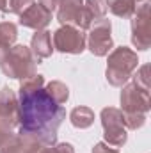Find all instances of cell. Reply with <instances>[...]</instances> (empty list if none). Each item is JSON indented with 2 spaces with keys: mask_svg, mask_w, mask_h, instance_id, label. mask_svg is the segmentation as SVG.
Here are the masks:
<instances>
[{
  "mask_svg": "<svg viewBox=\"0 0 151 153\" xmlns=\"http://www.w3.org/2000/svg\"><path fill=\"white\" fill-rule=\"evenodd\" d=\"M85 9H87V13L91 14V18L96 22V20H101V18H105V14H107V0H85Z\"/></svg>",
  "mask_w": 151,
  "mask_h": 153,
  "instance_id": "19",
  "label": "cell"
},
{
  "mask_svg": "<svg viewBox=\"0 0 151 153\" xmlns=\"http://www.w3.org/2000/svg\"><path fill=\"white\" fill-rule=\"evenodd\" d=\"M132 43L137 50H148L151 46V0L137 2L132 16Z\"/></svg>",
  "mask_w": 151,
  "mask_h": 153,
  "instance_id": "5",
  "label": "cell"
},
{
  "mask_svg": "<svg viewBox=\"0 0 151 153\" xmlns=\"http://www.w3.org/2000/svg\"><path fill=\"white\" fill-rule=\"evenodd\" d=\"M44 91L48 93V96H50L57 105L66 103L68 98H70V89H68V85L62 84V82H59V80H52V82H48L46 87H44Z\"/></svg>",
  "mask_w": 151,
  "mask_h": 153,
  "instance_id": "16",
  "label": "cell"
},
{
  "mask_svg": "<svg viewBox=\"0 0 151 153\" xmlns=\"http://www.w3.org/2000/svg\"><path fill=\"white\" fill-rule=\"evenodd\" d=\"M13 134V130H7V128H4V126H0V146L9 139V135Z\"/></svg>",
  "mask_w": 151,
  "mask_h": 153,
  "instance_id": "24",
  "label": "cell"
},
{
  "mask_svg": "<svg viewBox=\"0 0 151 153\" xmlns=\"http://www.w3.org/2000/svg\"><path fill=\"white\" fill-rule=\"evenodd\" d=\"M87 30H89V34L85 36V45L93 55L103 57L112 50L114 43L112 36H110V30H112L110 20H107V18L96 20V22H93V25Z\"/></svg>",
  "mask_w": 151,
  "mask_h": 153,
  "instance_id": "8",
  "label": "cell"
},
{
  "mask_svg": "<svg viewBox=\"0 0 151 153\" xmlns=\"http://www.w3.org/2000/svg\"><path fill=\"white\" fill-rule=\"evenodd\" d=\"M66 119V109L57 105L44 91V76L32 75L21 80L18 96V134L43 146L57 143V132Z\"/></svg>",
  "mask_w": 151,
  "mask_h": 153,
  "instance_id": "1",
  "label": "cell"
},
{
  "mask_svg": "<svg viewBox=\"0 0 151 153\" xmlns=\"http://www.w3.org/2000/svg\"><path fill=\"white\" fill-rule=\"evenodd\" d=\"M55 11L61 25H73L80 30H87L94 22L87 13L84 0H59Z\"/></svg>",
  "mask_w": 151,
  "mask_h": 153,
  "instance_id": "7",
  "label": "cell"
},
{
  "mask_svg": "<svg viewBox=\"0 0 151 153\" xmlns=\"http://www.w3.org/2000/svg\"><path fill=\"white\" fill-rule=\"evenodd\" d=\"M151 66L150 64H142L141 68H137V73L133 76V84H137L139 87H142V89H146V91H150L151 89Z\"/></svg>",
  "mask_w": 151,
  "mask_h": 153,
  "instance_id": "20",
  "label": "cell"
},
{
  "mask_svg": "<svg viewBox=\"0 0 151 153\" xmlns=\"http://www.w3.org/2000/svg\"><path fill=\"white\" fill-rule=\"evenodd\" d=\"M135 7H137L135 0H107V9L114 16L123 18V20L132 18L135 13Z\"/></svg>",
  "mask_w": 151,
  "mask_h": 153,
  "instance_id": "15",
  "label": "cell"
},
{
  "mask_svg": "<svg viewBox=\"0 0 151 153\" xmlns=\"http://www.w3.org/2000/svg\"><path fill=\"white\" fill-rule=\"evenodd\" d=\"M50 22H52V13H48L44 7H41L36 2L20 14V25L27 29H34V30L46 29Z\"/></svg>",
  "mask_w": 151,
  "mask_h": 153,
  "instance_id": "11",
  "label": "cell"
},
{
  "mask_svg": "<svg viewBox=\"0 0 151 153\" xmlns=\"http://www.w3.org/2000/svg\"><path fill=\"white\" fill-rule=\"evenodd\" d=\"M139 68V57L137 53L128 46L114 48L107 61V82L114 87H123L133 75V71Z\"/></svg>",
  "mask_w": 151,
  "mask_h": 153,
  "instance_id": "3",
  "label": "cell"
},
{
  "mask_svg": "<svg viewBox=\"0 0 151 153\" xmlns=\"http://www.w3.org/2000/svg\"><path fill=\"white\" fill-rule=\"evenodd\" d=\"M135 2H141V0H135Z\"/></svg>",
  "mask_w": 151,
  "mask_h": 153,
  "instance_id": "25",
  "label": "cell"
},
{
  "mask_svg": "<svg viewBox=\"0 0 151 153\" xmlns=\"http://www.w3.org/2000/svg\"><path fill=\"white\" fill-rule=\"evenodd\" d=\"M38 4L41 7H44L48 13H53L55 9H57V4H59V0H38Z\"/></svg>",
  "mask_w": 151,
  "mask_h": 153,
  "instance_id": "23",
  "label": "cell"
},
{
  "mask_svg": "<svg viewBox=\"0 0 151 153\" xmlns=\"http://www.w3.org/2000/svg\"><path fill=\"white\" fill-rule=\"evenodd\" d=\"M18 38V29L11 22H2L0 23V45L5 48H11Z\"/></svg>",
  "mask_w": 151,
  "mask_h": 153,
  "instance_id": "18",
  "label": "cell"
},
{
  "mask_svg": "<svg viewBox=\"0 0 151 153\" xmlns=\"http://www.w3.org/2000/svg\"><path fill=\"white\" fill-rule=\"evenodd\" d=\"M52 43H53V50L78 55L85 50V34L84 30L76 29L73 25H62L53 32Z\"/></svg>",
  "mask_w": 151,
  "mask_h": 153,
  "instance_id": "9",
  "label": "cell"
},
{
  "mask_svg": "<svg viewBox=\"0 0 151 153\" xmlns=\"http://www.w3.org/2000/svg\"><path fill=\"white\" fill-rule=\"evenodd\" d=\"M0 126L7 130L18 126V96L11 87L0 89Z\"/></svg>",
  "mask_w": 151,
  "mask_h": 153,
  "instance_id": "10",
  "label": "cell"
},
{
  "mask_svg": "<svg viewBox=\"0 0 151 153\" xmlns=\"http://www.w3.org/2000/svg\"><path fill=\"white\" fill-rule=\"evenodd\" d=\"M41 148H43V144L30 137L20 135V134H11L9 139L0 146V153H39Z\"/></svg>",
  "mask_w": 151,
  "mask_h": 153,
  "instance_id": "12",
  "label": "cell"
},
{
  "mask_svg": "<svg viewBox=\"0 0 151 153\" xmlns=\"http://www.w3.org/2000/svg\"><path fill=\"white\" fill-rule=\"evenodd\" d=\"M100 119H101V126H103V137L105 143L114 148H121L126 139V126H124V119H123V112L121 109L115 107H105L100 112Z\"/></svg>",
  "mask_w": 151,
  "mask_h": 153,
  "instance_id": "6",
  "label": "cell"
},
{
  "mask_svg": "<svg viewBox=\"0 0 151 153\" xmlns=\"http://www.w3.org/2000/svg\"><path fill=\"white\" fill-rule=\"evenodd\" d=\"M30 50L36 57V61L41 62L43 59H48L53 53V43H52V32L48 30H36L30 41Z\"/></svg>",
  "mask_w": 151,
  "mask_h": 153,
  "instance_id": "13",
  "label": "cell"
},
{
  "mask_svg": "<svg viewBox=\"0 0 151 153\" xmlns=\"http://www.w3.org/2000/svg\"><path fill=\"white\" fill-rule=\"evenodd\" d=\"M150 91L139 87L133 82L124 84V87L121 91V112H123L126 128H130V130L142 128L146 123V114L150 112Z\"/></svg>",
  "mask_w": 151,
  "mask_h": 153,
  "instance_id": "2",
  "label": "cell"
},
{
  "mask_svg": "<svg viewBox=\"0 0 151 153\" xmlns=\"http://www.w3.org/2000/svg\"><path fill=\"white\" fill-rule=\"evenodd\" d=\"M39 153H75V148L70 143H55L52 146H43Z\"/></svg>",
  "mask_w": 151,
  "mask_h": 153,
  "instance_id": "21",
  "label": "cell"
},
{
  "mask_svg": "<svg viewBox=\"0 0 151 153\" xmlns=\"http://www.w3.org/2000/svg\"><path fill=\"white\" fill-rule=\"evenodd\" d=\"M39 62L36 61L32 50L25 45H13L5 55V59L0 62L2 73L9 78H27L36 75V66Z\"/></svg>",
  "mask_w": 151,
  "mask_h": 153,
  "instance_id": "4",
  "label": "cell"
},
{
  "mask_svg": "<svg viewBox=\"0 0 151 153\" xmlns=\"http://www.w3.org/2000/svg\"><path fill=\"white\" fill-rule=\"evenodd\" d=\"M34 0H0V11L5 14H21L27 7H30Z\"/></svg>",
  "mask_w": 151,
  "mask_h": 153,
  "instance_id": "17",
  "label": "cell"
},
{
  "mask_svg": "<svg viewBox=\"0 0 151 153\" xmlns=\"http://www.w3.org/2000/svg\"><path fill=\"white\" fill-rule=\"evenodd\" d=\"M93 153H119V152L115 148H109V144H105V143H98L93 148Z\"/></svg>",
  "mask_w": 151,
  "mask_h": 153,
  "instance_id": "22",
  "label": "cell"
},
{
  "mask_svg": "<svg viewBox=\"0 0 151 153\" xmlns=\"http://www.w3.org/2000/svg\"><path fill=\"white\" fill-rule=\"evenodd\" d=\"M70 121H71V125L75 128H80V130L89 128L94 123V111L89 109V107H84V105L75 107L70 112Z\"/></svg>",
  "mask_w": 151,
  "mask_h": 153,
  "instance_id": "14",
  "label": "cell"
}]
</instances>
